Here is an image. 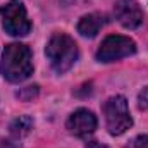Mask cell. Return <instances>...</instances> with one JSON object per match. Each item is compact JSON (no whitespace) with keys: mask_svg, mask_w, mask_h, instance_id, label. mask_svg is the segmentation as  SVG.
Masks as SVG:
<instances>
[{"mask_svg":"<svg viewBox=\"0 0 148 148\" xmlns=\"http://www.w3.org/2000/svg\"><path fill=\"white\" fill-rule=\"evenodd\" d=\"M45 53H47V59L50 60L52 69L55 73L62 74L74 66L77 59V45L71 36L59 33L50 38V41L47 43Z\"/></svg>","mask_w":148,"mask_h":148,"instance_id":"cell-2","label":"cell"},{"mask_svg":"<svg viewBox=\"0 0 148 148\" xmlns=\"http://www.w3.org/2000/svg\"><path fill=\"white\" fill-rule=\"evenodd\" d=\"M107 23V17L103 14H88V16H83L77 23V33L83 35L86 38H93L98 35V31L105 26Z\"/></svg>","mask_w":148,"mask_h":148,"instance_id":"cell-8","label":"cell"},{"mask_svg":"<svg viewBox=\"0 0 148 148\" xmlns=\"http://www.w3.org/2000/svg\"><path fill=\"white\" fill-rule=\"evenodd\" d=\"M138 107L141 110H148V86L143 88L138 95Z\"/></svg>","mask_w":148,"mask_h":148,"instance_id":"cell-12","label":"cell"},{"mask_svg":"<svg viewBox=\"0 0 148 148\" xmlns=\"http://www.w3.org/2000/svg\"><path fill=\"white\" fill-rule=\"evenodd\" d=\"M136 52V43L127 36L112 35L107 36L97 50V60L100 62H114L124 57H129Z\"/></svg>","mask_w":148,"mask_h":148,"instance_id":"cell-5","label":"cell"},{"mask_svg":"<svg viewBox=\"0 0 148 148\" xmlns=\"http://www.w3.org/2000/svg\"><path fill=\"white\" fill-rule=\"evenodd\" d=\"M103 115H105V122H107V129L112 136H119L122 133H126L131 126H133V119L129 114L127 107V100L121 95L110 97L105 103H103Z\"/></svg>","mask_w":148,"mask_h":148,"instance_id":"cell-3","label":"cell"},{"mask_svg":"<svg viewBox=\"0 0 148 148\" xmlns=\"http://www.w3.org/2000/svg\"><path fill=\"white\" fill-rule=\"evenodd\" d=\"M2 76L10 83H21L33 74L31 50L24 43H10L2 53Z\"/></svg>","mask_w":148,"mask_h":148,"instance_id":"cell-1","label":"cell"},{"mask_svg":"<svg viewBox=\"0 0 148 148\" xmlns=\"http://www.w3.org/2000/svg\"><path fill=\"white\" fill-rule=\"evenodd\" d=\"M2 24L5 33L10 36H26L31 31V23L28 19L26 9L19 0H10L0 9Z\"/></svg>","mask_w":148,"mask_h":148,"instance_id":"cell-4","label":"cell"},{"mask_svg":"<svg viewBox=\"0 0 148 148\" xmlns=\"http://www.w3.org/2000/svg\"><path fill=\"white\" fill-rule=\"evenodd\" d=\"M86 148H109L107 145H103V143H98V141H91V143H88Z\"/></svg>","mask_w":148,"mask_h":148,"instance_id":"cell-13","label":"cell"},{"mask_svg":"<svg viewBox=\"0 0 148 148\" xmlns=\"http://www.w3.org/2000/svg\"><path fill=\"white\" fill-rule=\"evenodd\" d=\"M67 129L77 138H86L97 129V117L88 109H77L67 119Z\"/></svg>","mask_w":148,"mask_h":148,"instance_id":"cell-7","label":"cell"},{"mask_svg":"<svg viewBox=\"0 0 148 148\" xmlns=\"http://www.w3.org/2000/svg\"><path fill=\"white\" fill-rule=\"evenodd\" d=\"M114 14L115 19L127 29H134L143 23V10L136 0H117Z\"/></svg>","mask_w":148,"mask_h":148,"instance_id":"cell-6","label":"cell"},{"mask_svg":"<svg viewBox=\"0 0 148 148\" xmlns=\"http://www.w3.org/2000/svg\"><path fill=\"white\" fill-rule=\"evenodd\" d=\"M127 148H148V134H140L129 141Z\"/></svg>","mask_w":148,"mask_h":148,"instance_id":"cell-11","label":"cell"},{"mask_svg":"<svg viewBox=\"0 0 148 148\" xmlns=\"http://www.w3.org/2000/svg\"><path fill=\"white\" fill-rule=\"evenodd\" d=\"M31 127H33V119L28 117V115H21L10 124V134L14 138H23L24 134L29 133Z\"/></svg>","mask_w":148,"mask_h":148,"instance_id":"cell-9","label":"cell"},{"mask_svg":"<svg viewBox=\"0 0 148 148\" xmlns=\"http://www.w3.org/2000/svg\"><path fill=\"white\" fill-rule=\"evenodd\" d=\"M38 95V86H26V88H23L21 91H17V98H21V100H24V102H29V100H33L35 97Z\"/></svg>","mask_w":148,"mask_h":148,"instance_id":"cell-10","label":"cell"}]
</instances>
